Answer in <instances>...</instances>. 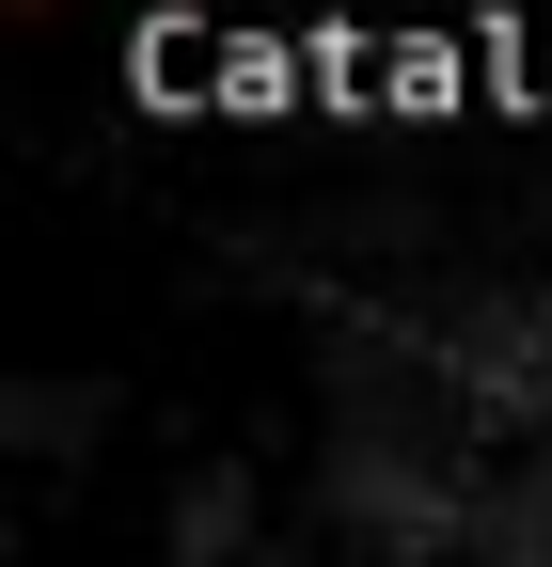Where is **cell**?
Instances as JSON below:
<instances>
[{
    "mask_svg": "<svg viewBox=\"0 0 552 567\" xmlns=\"http://www.w3.org/2000/svg\"><path fill=\"white\" fill-rule=\"evenodd\" d=\"M379 111H490L473 32H379Z\"/></svg>",
    "mask_w": 552,
    "mask_h": 567,
    "instance_id": "1",
    "label": "cell"
},
{
    "mask_svg": "<svg viewBox=\"0 0 552 567\" xmlns=\"http://www.w3.org/2000/svg\"><path fill=\"white\" fill-rule=\"evenodd\" d=\"M316 63V111H379V32H300Z\"/></svg>",
    "mask_w": 552,
    "mask_h": 567,
    "instance_id": "2",
    "label": "cell"
}]
</instances>
